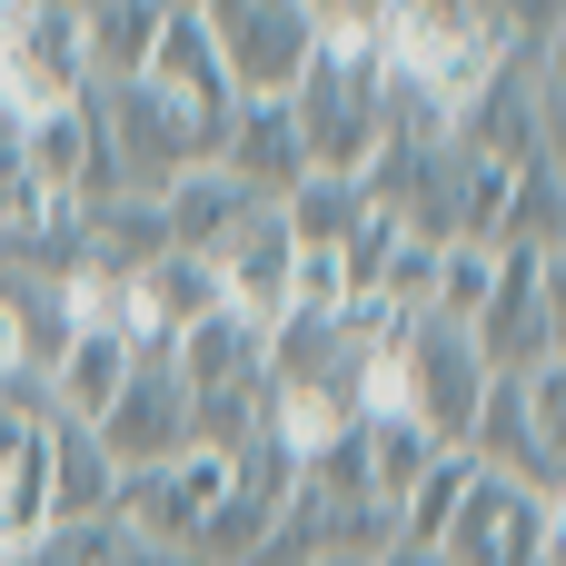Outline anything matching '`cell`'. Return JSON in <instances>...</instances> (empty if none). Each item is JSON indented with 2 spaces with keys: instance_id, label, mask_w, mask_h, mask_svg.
Returning <instances> with one entry per match:
<instances>
[{
  "instance_id": "7",
  "label": "cell",
  "mask_w": 566,
  "mask_h": 566,
  "mask_svg": "<svg viewBox=\"0 0 566 566\" xmlns=\"http://www.w3.org/2000/svg\"><path fill=\"white\" fill-rule=\"evenodd\" d=\"M50 537V398L0 408V566Z\"/></svg>"
},
{
  "instance_id": "13",
  "label": "cell",
  "mask_w": 566,
  "mask_h": 566,
  "mask_svg": "<svg viewBox=\"0 0 566 566\" xmlns=\"http://www.w3.org/2000/svg\"><path fill=\"white\" fill-rule=\"evenodd\" d=\"M109 488H119V468L99 458V438L70 428V418H50V527H90V517H109Z\"/></svg>"
},
{
  "instance_id": "5",
  "label": "cell",
  "mask_w": 566,
  "mask_h": 566,
  "mask_svg": "<svg viewBox=\"0 0 566 566\" xmlns=\"http://www.w3.org/2000/svg\"><path fill=\"white\" fill-rule=\"evenodd\" d=\"M90 438H99V458H109L119 478L189 458V388H179V368H169L159 338L129 348V378H119V398H109V418H99Z\"/></svg>"
},
{
  "instance_id": "4",
  "label": "cell",
  "mask_w": 566,
  "mask_h": 566,
  "mask_svg": "<svg viewBox=\"0 0 566 566\" xmlns=\"http://www.w3.org/2000/svg\"><path fill=\"white\" fill-rule=\"evenodd\" d=\"M398 378H408L418 438H428L438 458H468V428H478V408H488V388H497L488 358H478V338L448 328V318H418L408 348H398Z\"/></svg>"
},
{
  "instance_id": "15",
  "label": "cell",
  "mask_w": 566,
  "mask_h": 566,
  "mask_svg": "<svg viewBox=\"0 0 566 566\" xmlns=\"http://www.w3.org/2000/svg\"><path fill=\"white\" fill-rule=\"evenodd\" d=\"M557 239H566V179H557V159H527V169L507 179L497 249H537V259H557Z\"/></svg>"
},
{
  "instance_id": "16",
  "label": "cell",
  "mask_w": 566,
  "mask_h": 566,
  "mask_svg": "<svg viewBox=\"0 0 566 566\" xmlns=\"http://www.w3.org/2000/svg\"><path fill=\"white\" fill-rule=\"evenodd\" d=\"M10 566H169V557H149L119 517H90V527H50L30 557H10Z\"/></svg>"
},
{
  "instance_id": "17",
  "label": "cell",
  "mask_w": 566,
  "mask_h": 566,
  "mask_svg": "<svg viewBox=\"0 0 566 566\" xmlns=\"http://www.w3.org/2000/svg\"><path fill=\"white\" fill-rule=\"evenodd\" d=\"M488 289H497V249H438V269H428V318L478 328Z\"/></svg>"
},
{
  "instance_id": "14",
  "label": "cell",
  "mask_w": 566,
  "mask_h": 566,
  "mask_svg": "<svg viewBox=\"0 0 566 566\" xmlns=\"http://www.w3.org/2000/svg\"><path fill=\"white\" fill-rule=\"evenodd\" d=\"M358 219H368L358 179H298V189L279 199V229H289V249H308V259H338Z\"/></svg>"
},
{
  "instance_id": "6",
  "label": "cell",
  "mask_w": 566,
  "mask_h": 566,
  "mask_svg": "<svg viewBox=\"0 0 566 566\" xmlns=\"http://www.w3.org/2000/svg\"><path fill=\"white\" fill-rule=\"evenodd\" d=\"M219 497H229V458H169V468H139V478H119L109 488V517L149 547V557L189 566V547H199V527L219 517Z\"/></svg>"
},
{
  "instance_id": "12",
  "label": "cell",
  "mask_w": 566,
  "mask_h": 566,
  "mask_svg": "<svg viewBox=\"0 0 566 566\" xmlns=\"http://www.w3.org/2000/svg\"><path fill=\"white\" fill-rule=\"evenodd\" d=\"M119 378H129V338H119V328L70 338V348H60V368H50V418L99 428V418H109V398H119Z\"/></svg>"
},
{
  "instance_id": "1",
  "label": "cell",
  "mask_w": 566,
  "mask_h": 566,
  "mask_svg": "<svg viewBox=\"0 0 566 566\" xmlns=\"http://www.w3.org/2000/svg\"><path fill=\"white\" fill-rule=\"evenodd\" d=\"M209 50H219L229 99H289L318 60V10L308 0H219Z\"/></svg>"
},
{
  "instance_id": "18",
  "label": "cell",
  "mask_w": 566,
  "mask_h": 566,
  "mask_svg": "<svg viewBox=\"0 0 566 566\" xmlns=\"http://www.w3.org/2000/svg\"><path fill=\"white\" fill-rule=\"evenodd\" d=\"M40 219V189H30V159H20V119L0 109V239Z\"/></svg>"
},
{
  "instance_id": "19",
  "label": "cell",
  "mask_w": 566,
  "mask_h": 566,
  "mask_svg": "<svg viewBox=\"0 0 566 566\" xmlns=\"http://www.w3.org/2000/svg\"><path fill=\"white\" fill-rule=\"evenodd\" d=\"M517 398H527V418H537V428H547V438L566 448V358L527 368V378H517Z\"/></svg>"
},
{
  "instance_id": "10",
  "label": "cell",
  "mask_w": 566,
  "mask_h": 566,
  "mask_svg": "<svg viewBox=\"0 0 566 566\" xmlns=\"http://www.w3.org/2000/svg\"><path fill=\"white\" fill-rule=\"evenodd\" d=\"M159 10H169V0H90V10H80V70H90V90H119V80L149 70Z\"/></svg>"
},
{
  "instance_id": "11",
  "label": "cell",
  "mask_w": 566,
  "mask_h": 566,
  "mask_svg": "<svg viewBox=\"0 0 566 566\" xmlns=\"http://www.w3.org/2000/svg\"><path fill=\"white\" fill-rule=\"evenodd\" d=\"M249 209H259V199H239L219 169H189V179H169V189H159V239H169V259H209Z\"/></svg>"
},
{
  "instance_id": "8",
  "label": "cell",
  "mask_w": 566,
  "mask_h": 566,
  "mask_svg": "<svg viewBox=\"0 0 566 566\" xmlns=\"http://www.w3.org/2000/svg\"><path fill=\"white\" fill-rule=\"evenodd\" d=\"M239 199H259V209H279L298 179H308V159H298V129H289V99H239V119H229V139H219V159H209Z\"/></svg>"
},
{
  "instance_id": "3",
  "label": "cell",
  "mask_w": 566,
  "mask_h": 566,
  "mask_svg": "<svg viewBox=\"0 0 566 566\" xmlns=\"http://www.w3.org/2000/svg\"><path fill=\"white\" fill-rule=\"evenodd\" d=\"M557 318H566V269L537 259V249H497V289H488V308L468 328L478 358H488V378H527V368L566 358Z\"/></svg>"
},
{
  "instance_id": "2",
  "label": "cell",
  "mask_w": 566,
  "mask_h": 566,
  "mask_svg": "<svg viewBox=\"0 0 566 566\" xmlns=\"http://www.w3.org/2000/svg\"><path fill=\"white\" fill-rule=\"evenodd\" d=\"M566 557V497H527L497 478H468L458 517L438 527V547L418 566H547Z\"/></svg>"
},
{
  "instance_id": "9",
  "label": "cell",
  "mask_w": 566,
  "mask_h": 566,
  "mask_svg": "<svg viewBox=\"0 0 566 566\" xmlns=\"http://www.w3.org/2000/svg\"><path fill=\"white\" fill-rule=\"evenodd\" d=\"M149 90H169V99H189V109H239L229 99V80H219V50H209V10H189V0H169L159 10V40H149V70H139Z\"/></svg>"
}]
</instances>
